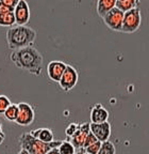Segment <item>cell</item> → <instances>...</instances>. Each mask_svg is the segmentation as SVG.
Returning a JSON list of instances; mask_svg holds the SVG:
<instances>
[{"label":"cell","mask_w":149,"mask_h":154,"mask_svg":"<svg viewBox=\"0 0 149 154\" xmlns=\"http://www.w3.org/2000/svg\"><path fill=\"white\" fill-rule=\"evenodd\" d=\"M11 101L7 95L0 94V115H3L9 107L11 106Z\"/></svg>","instance_id":"20"},{"label":"cell","mask_w":149,"mask_h":154,"mask_svg":"<svg viewBox=\"0 0 149 154\" xmlns=\"http://www.w3.org/2000/svg\"><path fill=\"white\" fill-rule=\"evenodd\" d=\"M114 8H116V0H99L96 5L97 14L101 18H104Z\"/></svg>","instance_id":"14"},{"label":"cell","mask_w":149,"mask_h":154,"mask_svg":"<svg viewBox=\"0 0 149 154\" xmlns=\"http://www.w3.org/2000/svg\"><path fill=\"white\" fill-rule=\"evenodd\" d=\"M67 64L63 61L53 60L50 61L47 65V75L49 79H51L54 82H60L65 70H66Z\"/></svg>","instance_id":"10"},{"label":"cell","mask_w":149,"mask_h":154,"mask_svg":"<svg viewBox=\"0 0 149 154\" xmlns=\"http://www.w3.org/2000/svg\"><path fill=\"white\" fill-rule=\"evenodd\" d=\"M137 5H139L137 0H116V8L124 13L135 9Z\"/></svg>","instance_id":"15"},{"label":"cell","mask_w":149,"mask_h":154,"mask_svg":"<svg viewBox=\"0 0 149 154\" xmlns=\"http://www.w3.org/2000/svg\"><path fill=\"white\" fill-rule=\"evenodd\" d=\"M16 26H27L30 20V8L25 0H19V2L14 10Z\"/></svg>","instance_id":"9"},{"label":"cell","mask_w":149,"mask_h":154,"mask_svg":"<svg viewBox=\"0 0 149 154\" xmlns=\"http://www.w3.org/2000/svg\"><path fill=\"white\" fill-rule=\"evenodd\" d=\"M47 154H61V153H60V151H59L58 148H55V149H52L51 151H49Z\"/></svg>","instance_id":"25"},{"label":"cell","mask_w":149,"mask_h":154,"mask_svg":"<svg viewBox=\"0 0 149 154\" xmlns=\"http://www.w3.org/2000/svg\"><path fill=\"white\" fill-rule=\"evenodd\" d=\"M18 112H19V109H18V105L17 104H11V106L5 110V112L3 113L4 116V119L7 121H10V122H16L17 117H18Z\"/></svg>","instance_id":"17"},{"label":"cell","mask_w":149,"mask_h":154,"mask_svg":"<svg viewBox=\"0 0 149 154\" xmlns=\"http://www.w3.org/2000/svg\"><path fill=\"white\" fill-rule=\"evenodd\" d=\"M36 40V31L28 26H14L7 31V47L11 51L33 46Z\"/></svg>","instance_id":"2"},{"label":"cell","mask_w":149,"mask_h":154,"mask_svg":"<svg viewBox=\"0 0 149 154\" xmlns=\"http://www.w3.org/2000/svg\"><path fill=\"white\" fill-rule=\"evenodd\" d=\"M18 105V117H17L16 124L20 125V126H29L33 123L34 118H35V112L34 109L30 104L26 103V102H19L17 104Z\"/></svg>","instance_id":"7"},{"label":"cell","mask_w":149,"mask_h":154,"mask_svg":"<svg viewBox=\"0 0 149 154\" xmlns=\"http://www.w3.org/2000/svg\"><path fill=\"white\" fill-rule=\"evenodd\" d=\"M141 25H142V12H141L139 8H135L129 12L125 13L121 32L134 33L139 29Z\"/></svg>","instance_id":"4"},{"label":"cell","mask_w":149,"mask_h":154,"mask_svg":"<svg viewBox=\"0 0 149 154\" xmlns=\"http://www.w3.org/2000/svg\"><path fill=\"white\" fill-rule=\"evenodd\" d=\"M4 139H5V134L4 133H1V134H0V144L4 141Z\"/></svg>","instance_id":"26"},{"label":"cell","mask_w":149,"mask_h":154,"mask_svg":"<svg viewBox=\"0 0 149 154\" xmlns=\"http://www.w3.org/2000/svg\"><path fill=\"white\" fill-rule=\"evenodd\" d=\"M10 59L18 69L27 71L33 76H39L42 74L43 56L33 46L13 51L10 55Z\"/></svg>","instance_id":"1"},{"label":"cell","mask_w":149,"mask_h":154,"mask_svg":"<svg viewBox=\"0 0 149 154\" xmlns=\"http://www.w3.org/2000/svg\"><path fill=\"white\" fill-rule=\"evenodd\" d=\"M89 119H91V123H96V124L108 122L109 111L101 104H95L89 112Z\"/></svg>","instance_id":"12"},{"label":"cell","mask_w":149,"mask_h":154,"mask_svg":"<svg viewBox=\"0 0 149 154\" xmlns=\"http://www.w3.org/2000/svg\"><path fill=\"white\" fill-rule=\"evenodd\" d=\"M101 144H102V142H100V141L95 142L94 144H92V146L87 147L86 149H84L85 153H87V154H98L99 150H100V148H101Z\"/></svg>","instance_id":"22"},{"label":"cell","mask_w":149,"mask_h":154,"mask_svg":"<svg viewBox=\"0 0 149 154\" xmlns=\"http://www.w3.org/2000/svg\"><path fill=\"white\" fill-rule=\"evenodd\" d=\"M84 154H87V153H84Z\"/></svg>","instance_id":"30"},{"label":"cell","mask_w":149,"mask_h":154,"mask_svg":"<svg viewBox=\"0 0 149 154\" xmlns=\"http://www.w3.org/2000/svg\"><path fill=\"white\" fill-rule=\"evenodd\" d=\"M1 133H3V131H2V124L0 122V134H1Z\"/></svg>","instance_id":"29"},{"label":"cell","mask_w":149,"mask_h":154,"mask_svg":"<svg viewBox=\"0 0 149 154\" xmlns=\"http://www.w3.org/2000/svg\"><path fill=\"white\" fill-rule=\"evenodd\" d=\"M16 24L14 12L11 13H0V26L1 27H9L12 28Z\"/></svg>","instance_id":"16"},{"label":"cell","mask_w":149,"mask_h":154,"mask_svg":"<svg viewBox=\"0 0 149 154\" xmlns=\"http://www.w3.org/2000/svg\"><path fill=\"white\" fill-rule=\"evenodd\" d=\"M61 154H74L77 152V149L74 147V144L68 140H64L58 148Z\"/></svg>","instance_id":"18"},{"label":"cell","mask_w":149,"mask_h":154,"mask_svg":"<svg viewBox=\"0 0 149 154\" xmlns=\"http://www.w3.org/2000/svg\"><path fill=\"white\" fill-rule=\"evenodd\" d=\"M99 141L98 139L96 138V136H95L93 133H89V135H87L86 139H85V142H84V147H83V149H86L87 147H89V146H92V144H94L95 142Z\"/></svg>","instance_id":"23"},{"label":"cell","mask_w":149,"mask_h":154,"mask_svg":"<svg viewBox=\"0 0 149 154\" xmlns=\"http://www.w3.org/2000/svg\"><path fill=\"white\" fill-rule=\"evenodd\" d=\"M79 126H80V124H77V123H69V124L67 125L66 130H65V134H66L67 138H72V136L78 132Z\"/></svg>","instance_id":"21"},{"label":"cell","mask_w":149,"mask_h":154,"mask_svg":"<svg viewBox=\"0 0 149 154\" xmlns=\"http://www.w3.org/2000/svg\"><path fill=\"white\" fill-rule=\"evenodd\" d=\"M78 80H79V73L76 70V67L67 64L66 70H65L59 85L64 92H69L76 87V85L78 84Z\"/></svg>","instance_id":"5"},{"label":"cell","mask_w":149,"mask_h":154,"mask_svg":"<svg viewBox=\"0 0 149 154\" xmlns=\"http://www.w3.org/2000/svg\"><path fill=\"white\" fill-rule=\"evenodd\" d=\"M89 133H91V123L83 122L80 124L78 132L76 133L72 138H67V140L74 144V147L76 148L78 151V150L83 149L85 139H86L87 135H89Z\"/></svg>","instance_id":"8"},{"label":"cell","mask_w":149,"mask_h":154,"mask_svg":"<svg viewBox=\"0 0 149 154\" xmlns=\"http://www.w3.org/2000/svg\"><path fill=\"white\" fill-rule=\"evenodd\" d=\"M124 16H125V13L121 12L117 8H114L102 19H104V23L109 29L116 32H121L124 24Z\"/></svg>","instance_id":"6"},{"label":"cell","mask_w":149,"mask_h":154,"mask_svg":"<svg viewBox=\"0 0 149 154\" xmlns=\"http://www.w3.org/2000/svg\"><path fill=\"white\" fill-rule=\"evenodd\" d=\"M91 132L96 136V138L100 142H106L109 141L111 136V124L109 122L104 123H91Z\"/></svg>","instance_id":"11"},{"label":"cell","mask_w":149,"mask_h":154,"mask_svg":"<svg viewBox=\"0 0 149 154\" xmlns=\"http://www.w3.org/2000/svg\"><path fill=\"white\" fill-rule=\"evenodd\" d=\"M17 154H30V153H29V152H28V151H26V150L22 149V150H20V151L18 152V153H17Z\"/></svg>","instance_id":"27"},{"label":"cell","mask_w":149,"mask_h":154,"mask_svg":"<svg viewBox=\"0 0 149 154\" xmlns=\"http://www.w3.org/2000/svg\"><path fill=\"white\" fill-rule=\"evenodd\" d=\"M30 134L33 136V137L37 138L41 141L46 142V143H50V142L54 141L53 140V132L48 128H39L33 130L30 132Z\"/></svg>","instance_id":"13"},{"label":"cell","mask_w":149,"mask_h":154,"mask_svg":"<svg viewBox=\"0 0 149 154\" xmlns=\"http://www.w3.org/2000/svg\"><path fill=\"white\" fill-rule=\"evenodd\" d=\"M11 12H14V10L9 8L7 5H5L2 0H0V13H11Z\"/></svg>","instance_id":"24"},{"label":"cell","mask_w":149,"mask_h":154,"mask_svg":"<svg viewBox=\"0 0 149 154\" xmlns=\"http://www.w3.org/2000/svg\"><path fill=\"white\" fill-rule=\"evenodd\" d=\"M84 153H85V150L84 149H81V150H78V151L76 152L74 154H84Z\"/></svg>","instance_id":"28"},{"label":"cell","mask_w":149,"mask_h":154,"mask_svg":"<svg viewBox=\"0 0 149 154\" xmlns=\"http://www.w3.org/2000/svg\"><path fill=\"white\" fill-rule=\"evenodd\" d=\"M98 154H116L115 144L113 142H111L110 140L106 142H102Z\"/></svg>","instance_id":"19"},{"label":"cell","mask_w":149,"mask_h":154,"mask_svg":"<svg viewBox=\"0 0 149 154\" xmlns=\"http://www.w3.org/2000/svg\"><path fill=\"white\" fill-rule=\"evenodd\" d=\"M18 141H19L20 148L28 151L30 154H47L52 149L59 148L60 144L62 143L61 140H54L50 143H46V142H43L37 138L33 137L30 133L22 134Z\"/></svg>","instance_id":"3"}]
</instances>
